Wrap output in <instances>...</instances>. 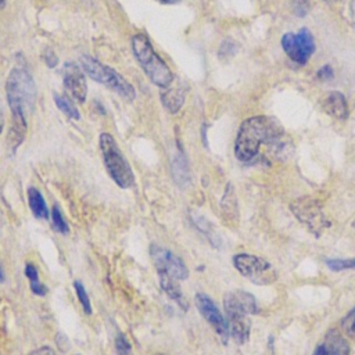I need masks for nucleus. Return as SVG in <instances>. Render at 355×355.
<instances>
[{
	"mask_svg": "<svg viewBox=\"0 0 355 355\" xmlns=\"http://www.w3.org/2000/svg\"><path fill=\"white\" fill-rule=\"evenodd\" d=\"M282 132L277 128L276 121L268 116H251L245 119L237 133L236 143H234V154L237 159L247 162L252 159L262 141L270 143Z\"/></svg>",
	"mask_w": 355,
	"mask_h": 355,
	"instance_id": "1",
	"label": "nucleus"
},
{
	"mask_svg": "<svg viewBox=\"0 0 355 355\" xmlns=\"http://www.w3.org/2000/svg\"><path fill=\"white\" fill-rule=\"evenodd\" d=\"M6 98L11 115L25 116L33 111L36 101V86L33 78L25 68H14L6 82Z\"/></svg>",
	"mask_w": 355,
	"mask_h": 355,
	"instance_id": "2",
	"label": "nucleus"
},
{
	"mask_svg": "<svg viewBox=\"0 0 355 355\" xmlns=\"http://www.w3.org/2000/svg\"><path fill=\"white\" fill-rule=\"evenodd\" d=\"M132 49L147 78L159 89L169 87L173 75L165 61L154 51L148 37L143 33H136L132 37Z\"/></svg>",
	"mask_w": 355,
	"mask_h": 355,
	"instance_id": "3",
	"label": "nucleus"
},
{
	"mask_svg": "<svg viewBox=\"0 0 355 355\" xmlns=\"http://www.w3.org/2000/svg\"><path fill=\"white\" fill-rule=\"evenodd\" d=\"M100 150L103 154L105 169L111 179L121 189L132 187L135 183V175L132 172V168L123 157L115 139L107 132L100 135Z\"/></svg>",
	"mask_w": 355,
	"mask_h": 355,
	"instance_id": "4",
	"label": "nucleus"
},
{
	"mask_svg": "<svg viewBox=\"0 0 355 355\" xmlns=\"http://www.w3.org/2000/svg\"><path fill=\"white\" fill-rule=\"evenodd\" d=\"M80 67L82 69L96 82L105 85L112 92L118 93L126 101H133L136 97L135 87L114 68L101 64L98 60L90 55L80 57Z\"/></svg>",
	"mask_w": 355,
	"mask_h": 355,
	"instance_id": "5",
	"label": "nucleus"
},
{
	"mask_svg": "<svg viewBox=\"0 0 355 355\" xmlns=\"http://www.w3.org/2000/svg\"><path fill=\"white\" fill-rule=\"evenodd\" d=\"M223 306L227 316V326L232 338L239 344L244 345L250 338L251 322L248 318V309L245 301L239 290L230 291L223 298Z\"/></svg>",
	"mask_w": 355,
	"mask_h": 355,
	"instance_id": "6",
	"label": "nucleus"
},
{
	"mask_svg": "<svg viewBox=\"0 0 355 355\" xmlns=\"http://www.w3.org/2000/svg\"><path fill=\"white\" fill-rule=\"evenodd\" d=\"M233 265L240 275L259 286L272 284L277 279V273L273 266L266 259L258 255L245 252L236 254L233 257Z\"/></svg>",
	"mask_w": 355,
	"mask_h": 355,
	"instance_id": "7",
	"label": "nucleus"
},
{
	"mask_svg": "<svg viewBox=\"0 0 355 355\" xmlns=\"http://www.w3.org/2000/svg\"><path fill=\"white\" fill-rule=\"evenodd\" d=\"M150 257L151 261L158 270V273H166L173 276L178 280H184L189 277V270L184 262L171 252L169 250L158 245V244H151L150 245Z\"/></svg>",
	"mask_w": 355,
	"mask_h": 355,
	"instance_id": "8",
	"label": "nucleus"
},
{
	"mask_svg": "<svg viewBox=\"0 0 355 355\" xmlns=\"http://www.w3.org/2000/svg\"><path fill=\"white\" fill-rule=\"evenodd\" d=\"M282 46L286 54L298 64H305L315 50L312 33L305 28L297 33H286L282 37Z\"/></svg>",
	"mask_w": 355,
	"mask_h": 355,
	"instance_id": "9",
	"label": "nucleus"
},
{
	"mask_svg": "<svg viewBox=\"0 0 355 355\" xmlns=\"http://www.w3.org/2000/svg\"><path fill=\"white\" fill-rule=\"evenodd\" d=\"M291 209L297 219L306 225L313 233H319L329 225L322 207L313 198H298L291 204Z\"/></svg>",
	"mask_w": 355,
	"mask_h": 355,
	"instance_id": "10",
	"label": "nucleus"
},
{
	"mask_svg": "<svg viewBox=\"0 0 355 355\" xmlns=\"http://www.w3.org/2000/svg\"><path fill=\"white\" fill-rule=\"evenodd\" d=\"M196 306L201 316L208 322V324L215 330V333L220 337L222 343H227L229 337V326L226 319L223 318L222 312L216 306V304L212 301V298L204 293H197L194 297Z\"/></svg>",
	"mask_w": 355,
	"mask_h": 355,
	"instance_id": "11",
	"label": "nucleus"
},
{
	"mask_svg": "<svg viewBox=\"0 0 355 355\" xmlns=\"http://www.w3.org/2000/svg\"><path fill=\"white\" fill-rule=\"evenodd\" d=\"M62 82L67 93L76 101L85 103L87 97V85L82 67L72 61L64 62L62 67Z\"/></svg>",
	"mask_w": 355,
	"mask_h": 355,
	"instance_id": "12",
	"label": "nucleus"
},
{
	"mask_svg": "<svg viewBox=\"0 0 355 355\" xmlns=\"http://www.w3.org/2000/svg\"><path fill=\"white\" fill-rule=\"evenodd\" d=\"M349 345L347 340L337 331L330 330L323 341L315 348L312 355H348Z\"/></svg>",
	"mask_w": 355,
	"mask_h": 355,
	"instance_id": "13",
	"label": "nucleus"
},
{
	"mask_svg": "<svg viewBox=\"0 0 355 355\" xmlns=\"http://www.w3.org/2000/svg\"><path fill=\"white\" fill-rule=\"evenodd\" d=\"M26 128H28V122H26L25 116L11 115V125H10L7 136H6L7 150H8V153L11 155L17 151V148L24 141L25 133H26Z\"/></svg>",
	"mask_w": 355,
	"mask_h": 355,
	"instance_id": "14",
	"label": "nucleus"
},
{
	"mask_svg": "<svg viewBox=\"0 0 355 355\" xmlns=\"http://www.w3.org/2000/svg\"><path fill=\"white\" fill-rule=\"evenodd\" d=\"M322 107L329 115H331L337 119H345L348 115V105H347L345 97L340 92L329 93L323 98Z\"/></svg>",
	"mask_w": 355,
	"mask_h": 355,
	"instance_id": "15",
	"label": "nucleus"
},
{
	"mask_svg": "<svg viewBox=\"0 0 355 355\" xmlns=\"http://www.w3.org/2000/svg\"><path fill=\"white\" fill-rule=\"evenodd\" d=\"M159 286L164 290V293L172 300L175 301L180 308H183L184 311L187 309V302L184 301V295L180 290L179 282L178 279H175L171 275L166 273H159Z\"/></svg>",
	"mask_w": 355,
	"mask_h": 355,
	"instance_id": "16",
	"label": "nucleus"
},
{
	"mask_svg": "<svg viewBox=\"0 0 355 355\" xmlns=\"http://www.w3.org/2000/svg\"><path fill=\"white\" fill-rule=\"evenodd\" d=\"M172 175L175 182L184 187L189 183V164L187 159L182 151V148L178 146L176 151L173 153V158H172Z\"/></svg>",
	"mask_w": 355,
	"mask_h": 355,
	"instance_id": "17",
	"label": "nucleus"
},
{
	"mask_svg": "<svg viewBox=\"0 0 355 355\" xmlns=\"http://www.w3.org/2000/svg\"><path fill=\"white\" fill-rule=\"evenodd\" d=\"M159 98H161L164 107L168 110V112L176 114L184 103V92L180 86L166 87V89H164V92H161Z\"/></svg>",
	"mask_w": 355,
	"mask_h": 355,
	"instance_id": "18",
	"label": "nucleus"
},
{
	"mask_svg": "<svg viewBox=\"0 0 355 355\" xmlns=\"http://www.w3.org/2000/svg\"><path fill=\"white\" fill-rule=\"evenodd\" d=\"M26 196H28V204H29V208H31L33 216L36 219L47 220L50 212H49V208L46 205V201L43 198L42 193L36 187H29L26 190Z\"/></svg>",
	"mask_w": 355,
	"mask_h": 355,
	"instance_id": "19",
	"label": "nucleus"
},
{
	"mask_svg": "<svg viewBox=\"0 0 355 355\" xmlns=\"http://www.w3.org/2000/svg\"><path fill=\"white\" fill-rule=\"evenodd\" d=\"M220 207H222V212H223V216L230 220V222H236L237 218H239V212H237V201H236V196H234V191H233V187L232 184H227L226 187V191L222 197V201H220Z\"/></svg>",
	"mask_w": 355,
	"mask_h": 355,
	"instance_id": "20",
	"label": "nucleus"
},
{
	"mask_svg": "<svg viewBox=\"0 0 355 355\" xmlns=\"http://www.w3.org/2000/svg\"><path fill=\"white\" fill-rule=\"evenodd\" d=\"M25 276L28 277L29 284H31V290L35 295L43 297V295L47 294V287L39 280V273H37V269L35 268L33 263L28 262L25 265Z\"/></svg>",
	"mask_w": 355,
	"mask_h": 355,
	"instance_id": "21",
	"label": "nucleus"
},
{
	"mask_svg": "<svg viewBox=\"0 0 355 355\" xmlns=\"http://www.w3.org/2000/svg\"><path fill=\"white\" fill-rule=\"evenodd\" d=\"M54 103L58 107V110H61L68 118H71V119H79L80 118L78 108L72 104V101L68 97L54 93Z\"/></svg>",
	"mask_w": 355,
	"mask_h": 355,
	"instance_id": "22",
	"label": "nucleus"
},
{
	"mask_svg": "<svg viewBox=\"0 0 355 355\" xmlns=\"http://www.w3.org/2000/svg\"><path fill=\"white\" fill-rule=\"evenodd\" d=\"M51 225H53V229L61 234H67L69 232V227L57 204H54L51 209Z\"/></svg>",
	"mask_w": 355,
	"mask_h": 355,
	"instance_id": "23",
	"label": "nucleus"
},
{
	"mask_svg": "<svg viewBox=\"0 0 355 355\" xmlns=\"http://www.w3.org/2000/svg\"><path fill=\"white\" fill-rule=\"evenodd\" d=\"M73 288H75V291H76L78 300H79V302H80V305H82L85 313H86V315H90V313H92V304H90L89 295H87V293H86V290H85V286H83L79 280H75V282H73Z\"/></svg>",
	"mask_w": 355,
	"mask_h": 355,
	"instance_id": "24",
	"label": "nucleus"
},
{
	"mask_svg": "<svg viewBox=\"0 0 355 355\" xmlns=\"http://www.w3.org/2000/svg\"><path fill=\"white\" fill-rule=\"evenodd\" d=\"M326 265L329 269L340 272V270H347V269H355V258L351 259H327Z\"/></svg>",
	"mask_w": 355,
	"mask_h": 355,
	"instance_id": "25",
	"label": "nucleus"
},
{
	"mask_svg": "<svg viewBox=\"0 0 355 355\" xmlns=\"http://www.w3.org/2000/svg\"><path fill=\"white\" fill-rule=\"evenodd\" d=\"M115 351H116V355H130L132 354L130 343L123 333H118L115 337Z\"/></svg>",
	"mask_w": 355,
	"mask_h": 355,
	"instance_id": "26",
	"label": "nucleus"
},
{
	"mask_svg": "<svg viewBox=\"0 0 355 355\" xmlns=\"http://www.w3.org/2000/svg\"><path fill=\"white\" fill-rule=\"evenodd\" d=\"M237 47L234 43L232 42H223L220 49H219V57L223 58V57H227V55H233L236 53Z\"/></svg>",
	"mask_w": 355,
	"mask_h": 355,
	"instance_id": "27",
	"label": "nucleus"
},
{
	"mask_svg": "<svg viewBox=\"0 0 355 355\" xmlns=\"http://www.w3.org/2000/svg\"><path fill=\"white\" fill-rule=\"evenodd\" d=\"M43 60H44V62H46V65H47L49 68H54V67L58 64V58H57V55L54 54V51H53L51 49H47V50L44 51Z\"/></svg>",
	"mask_w": 355,
	"mask_h": 355,
	"instance_id": "28",
	"label": "nucleus"
},
{
	"mask_svg": "<svg viewBox=\"0 0 355 355\" xmlns=\"http://www.w3.org/2000/svg\"><path fill=\"white\" fill-rule=\"evenodd\" d=\"M308 8H309V4L306 0H294V10H295L297 15H300V17L305 15Z\"/></svg>",
	"mask_w": 355,
	"mask_h": 355,
	"instance_id": "29",
	"label": "nucleus"
},
{
	"mask_svg": "<svg viewBox=\"0 0 355 355\" xmlns=\"http://www.w3.org/2000/svg\"><path fill=\"white\" fill-rule=\"evenodd\" d=\"M318 78L319 79H323V80H327L330 78H333V69L330 65H324L322 67L319 71H318Z\"/></svg>",
	"mask_w": 355,
	"mask_h": 355,
	"instance_id": "30",
	"label": "nucleus"
},
{
	"mask_svg": "<svg viewBox=\"0 0 355 355\" xmlns=\"http://www.w3.org/2000/svg\"><path fill=\"white\" fill-rule=\"evenodd\" d=\"M26 355H55V352H54L53 348L44 345V347H40V348H36V349L31 351V352L26 354Z\"/></svg>",
	"mask_w": 355,
	"mask_h": 355,
	"instance_id": "31",
	"label": "nucleus"
},
{
	"mask_svg": "<svg viewBox=\"0 0 355 355\" xmlns=\"http://www.w3.org/2000/svg\"><path fill=\"white\" fill-rule=\"evenodd\" d=\"M4 108H3V104L0 101V133H3V129H4Z\"/></svg>",
	"mask_w": 355,
	"mask_h": 355,
	"instance_id": "32",
	"label": "nucleus"
},
{
	"mask_svg": "<svg viewBox=\"0 0 355 355\" xmlns=\"http://www.w3.org/2000/svg\"><path fill=\"white\" fill-rule=\"evenodd\" d=\"M351 17L352 21L355 22V0H351Z\"/></svg>",
	"mask_w": 355,
	"mask_h": 355,
	"instance_id": "33",
	"label": "nucleus"
},
{
	"mask_svg": "<svg viewBox=\"0 0 355 355\" xmlns=\"http://www.w3.org/2000/svg\"><path fill=\"white\" fill-rule=\"evenodd\" d=\"M4 282V272H3V268L0 266V283Z\"/></svg>",
	"mask_w": 355,
	"mask_h": 355,
	"instance_id": "34",
	"label": "nucleus"
},
{
	"mask_svg": "<svg viewBox=\"0 0 355 355\" xmlns=\"http://www.w3.org/2000/svg\"><path fill=\"white\" fill-rule=\"evenodd\" d=\"M157 1H159V3H164V4H171V3H173L175 0H157Z\"/></svg>",
	"mask_w": 355,
	"mask_h": 355,
	"instance_id": "35",
	"label": "nucleus"
},
{
	"mask_svg": "<svg viewBox=\"0 0 355 355\" xmlns=\"http://www.w3.org/2000/svg\"><path fill=\"white\" fill-rule=\"evenodd\" d=\"M355 312V311H354ZM351 329L355 331V316H354V319H352V322H351Z\"/></svg>",
	"mask_w": 355,
	"mask_h": 355,
	"instance_id": "36",
	"label": "nucleus"
},
{
	"mask_svg": "<svg viewBox=\"0 0 355 355\" xmlns=\"http://www.w3.org/2000/svg\"><path fill=\"white\" fill-rule=\"evenodd\" d=\"M6 6V0H0V10H3Z\"/></svg>",
	"mask_w": 355,
	"mask_h": 355,
	"instance_id": "37",
	"label": "nucleus"
},
{
	"mask_svg": "<svg viewBox=\"0 0 355 355\" xmlns=\"http://www.w3.org/2000/svg\"><path fill=\"white\" fill-rule=\"evenodd\" d=\"M76 355H79V354H76Z\"/></svg>",
	"mask_w": 355,
	"mask_h": 355,
	"instance_id": "38",
	"label": "nucleus"
}]
</instances>
